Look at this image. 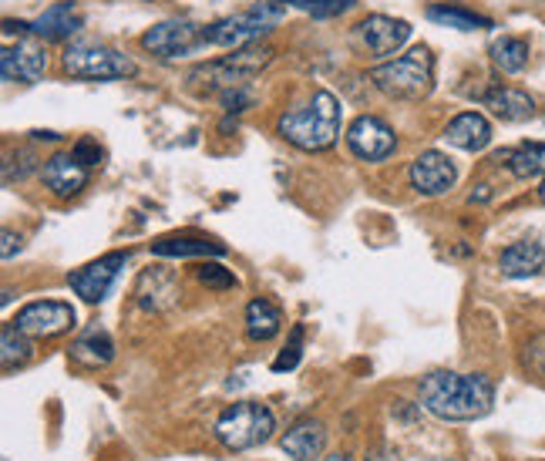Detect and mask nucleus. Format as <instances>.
I'll return each instance as SVG.
<instances>
[{
  "instance_id": "nucleus-2",
  "label": "nucleus",
  "mask_w": 545,
  "mask_h": 461,
  "mask_svg": "<svg viewBox=\"0 0 545 461\" xmlns=\"http://www.w3.org/2000/svg\"><path fill=\"white\" fill-rule=\"evenodd\" d=\"M276 132L300 152H323L337 142L340 135V101L330 91H313L307 105L290 108L280 115Z\"/></svg>"
},
{
  "instance_id": "nucleus-37",
  "label": "nucleus",
  "mask_w": 545,
  "mask_h": 461,
  "mask_svg": "<svg viewBox=\"0 0 545 461\" xmlns=\"http://www.w3.org/2000/svg\"><path fill=\"white\" fill-rule=\"evenodd\" d=\"M492 199V189L488 186H478V192H471V202H488Z\"/></svg>"
},
{
  "instance_id": "nucleus-8",
  "label": "nucleus",
  "mask_w": 545,
  "mask_h": 461,
  "mask_svg": "<svg viewBox=\"0 0 545 461\" xmlns=\"http://www.w3.org/2000/svg\"><path fill=\"white\" fill-rule=\"evenodd\" d=\"M142 48L159 61H179L209 48V41L206 27L186 21V17H169V21H159L142 34Z\"/></svg>"
},
{
  "instance_id": "nucleus-28",
  "label": "nucleus",
  "mask_w": 545,
  "mask_h": 461,
  "mask_svg": "<svg viewBox=\"0 0 545 461\" xmlns=\"http://www.w3.org/2000/svg\"><path fill=\"white\" fill-rule=\"evenodd\" d=\"M286 7H297V11L317 17V21H330V17L347 14L357 0H283Z\"/></svg>"
},
{
  "instance_id": "nucleus-30",
  "label": "nucleus",
  "mask_w": 545,
  "mask_h": 461,
  "mask_svg": "<svg viewBox=\"0 0 545 461\" xmlns=\"http://www.w3.org/2000/svg\"><path fill=\"white\" fill-rule=\"evenodd\" d=\"M196 280L209 290H233L236 287V273L226 270V266H219V263L196 266Z\"/></svg>"
},
{
  "instance_id": "nucleus-23",
  "label": "nucleus",
  "mask_w": 545,
  "mask_h": 461,
  "mask_svg": "<svg viewBox=\"0 0 545 461\" xmlns=\"http://www.w3.org/2000/svg\"><path fill=\"white\" fill-rule=\"evenodd\" d=\"M495 162H505L515 179H545V142H525L519 149H505L495 155Z\"/></svg>"
},
{
  "instance_id": "nucleus-7",
  "label": "nucleus",
  "mask_w": 545,
  "mask_h": 461,
  "mask_svg": "<svg viewBox=\"0 0 545 461\" xmlns=\"http://www.w3.org/2000/svg\"><path fill=\"white\" fill-rule=\"evenodd\" d=\"M61 71L68 78L81 81H118V78H132L135 75V61L128 54L105 48V44H71L61 54Z\"/></svg>"
},
{
  "instance_id": "nucleus-42",
  "label": "nucleus",
  "mask_w": 545,
  "mask_h": 461,
  "mask_svg": "<svg viewBox=\"0 0 545 461\" xmlns=\"http://www.w3.org/2000/svg\"><path fill=\"white\" fill-rule=\"evenodd\" d=\"M4 461H7V458H4Z\"/></svg>"
},
{
  "instance_id": "nucleus-4",
  "label": "nucleus",
  "mask_w": 545,
  "mask_h": 461,
  "mask_svg": "<svg viewBox=\"0 0 545 461\" xmlns=\"http://www.w3.org/2000/svg\"><path fill=\"white\" fill-rule=\"evenodd\" d=\"M367 78L381 95L394 101H421L434 88V54L421 44V48H411L401 58L377 64Z\"/></svg>"
},
{
  "instance_id": "nucleus-25",
  "label": "nucleus",
  "mask_w": 545,
  "mask_h": 461,
  "mask_svg": "<svg viewBox=\"0 0 545 461\" xmlns=\"http://www.w3.org/2000/svg\"><path fill=\"white\" fill-rule=\"evenodd\" d=\"M488 54H492L495 68L502 71V75H522L525 64H529V41L515 38V34H502V38L492 41Z\"/></svg>"
},
{
  "instance_id": "nucleus-18",
  "label": "nucleus",
  "mask_w": 545,
  "mask_h": 461,
  "mask_svg": "<svg viewBox=\"0 0 545 461\" xmlns=\"http://www.w3.org/2000/svg\"><path fill=\"white\" fill-rule=\"evenodd\" d=\"M280 448L293 461H317L323 455V448H327V428H323L320 421H313V418H303V421L293 424L290 431H286Z\"/></svg>"
},
{
  "instance_id": "nucleus-11",
  "label": "nucleus",
  "mask_w": 545,
  "mask_h": 461,
  "mask_svg": "<svg viewBox=\"0 0 545 461\" xmlns=\"http://www.w3.org/2000/svg\"><path fill=\"white\" fill-rule=\"evenodd\" d=\"M14 324L31 340H48L75 327V310H71V303H61V300H38V303H27L24 310H17Z\"/></svg>"
},
{
  "instance_id": "nucleus-5",
  "label": "nucleus",
  "mask_w": 545,
  "mask_h": 461,
  "mask_svg": "<svg viewBox=\"0 0 545 461\" xmlns=\"http://www.w3.org/2000/svg\"><path fill=\"white\" fill-rule=\"evenodd\" d=\"M283 17H286L283 0H256V4L243 14L206 24V41H209V48H226V51L246 48V44L263 41Z\"/></svg>"
},
{
  "instance_id": "nucleus-13",
  "label": "nucleus",
  "mask_w": 545,
  "mask_h": 461,
  "mask_svg": "<svg viewBox=\"0 0 545 461\" xmlns=\"http://www.w3.org/2000/svg\"><path fill=\"white\" fill-rule=\"evenodd\" d=\"M408 179H411V189L414 192H421V196H445V192L455 186V179H458V169H455V162L448 159L445 152H421L418 159L411 162V169H408Z\"/></svg>"
},
{
  "instance_id": "nucleus-20",
  "label": "nucleus",
  "mask_w": 545,
  "mask_h": 461,
  "mask_svg": "<svg viewBox=\"0 0 545 461\" xmlns=\"http://www.w3.org/2000/svg\"><path fill=\"white\" fill-rule=\"evenodd\" d=\"M545 266V246L535 243V239H522V243H512L508 250L498 256V270H502L508 280H529Z\"/></svg>"
},
{
  "instance_id": "nucleus-40",
  "label": "nucleus",
  "mask_w": 545,
  "mask_h": 461,
  "mask_svg": "<svg viewBox=\"0 0 545 461\" xmlns=\"http://www.w3.org/2000/svg\"><path fill=\"white\" fill-rule=\"evenodd\" d=\"M539 199L545 202V179H542V186H539Z\"/></svg>"
},
{
  "instance_id": "nucleus-34",
  "label": "nucleus",
  "mask_w": 545,
  "mask_h": 461,
  "mask_svg": "<svg viewBox=\"0 0 545 461\" xmlns=\"http://www.w3.org/2000/svg\"><path fill=\"white\" fill-rule=\"evenodd\" d=\"M17 159H21V162H17V179H24V175L34 169V162H38L31 149H17ZM11 179H14V155H7V162H4V182H11Z\"/></svg>"
},
{
  "instance_id": "nucleus-15",
  "label": "nucleus",
  "mask_w": 545,
  "mask_h": 461,
  "mask_svg": "<svg viewBox=\"0 0 545 461\" xmlns=\"http://www.w3.org/2000/svg\"><path fill=\"white\" fill-rule=\"evenodd\" d=\"M88 175H91V169L75 159V152H54L51 159L41 165L44 186H48L51 196H58V199L78 196V192L88 186Z\"/></svg>"
},
{
  "instance_id": "nucleus-12",
  "label": "nucleus",
  "mask_w": 545,
  "mask_h": 461,
  "mask_svg": "<svg viewBox=\"0 0 545 461\" xmlns=\"http://www.w3.org/2000/svg\"><path fill=\"white\" fill-rule=\"evenodd\" d=\"M125 263H128V253H108V256H101V260L68 273V287L85 303H101L108 293H112L118 273L125 270Z\"/></svg>"
},
{
  "instance_id": "nucleus-6",
  "label": "nucleus",
  "mask_w": 545,
  "mask_h": 461,
  "mask_svg": "<svg viewBox=\"0 0 545 461\" xmlns=\"http://www.w3.org/2000/svg\"><path fill=\"white\" fill-rule=\"evenodd\" d=\"M276 428L273 411L260 401H239L229 411L219 414L216 421V438L223 441L229 451H249L263 441H270Z\"/></svg>"
},
{
  "instance_id": "nucleus-10",
  "label": "nucleus",
  "mask_w": 545,
  "mask_h": 461,
  "mask_svg": "<svg viewBox=\"0 0 545 461\" xmlns=\"http://www.w3.org/2000/svg\"><path fill=\"white\" fill-rule=\"evenodd\" d=\"M347 149L364 162H384L397 149V135L384 118L357 115L347 128Z\"/></svg>"
},
{
  "instance_id": "nucleus-22",
  "label": "nucleus",
  "mask_w": 545,
  "mask_h": 461,
  "mask_svg": "<svg viewBox=\"0 0 545 461\" xmlns=\"http://www.w3.org/2000/svg\"><path fill=\"white\" fill-rule=\"evenodd\" d=\"M155 256H172V260H186V256H226V246L206 236H162L152 243Z\"/></svg>"
},
{
  "instance_id": "nucleus-27",
  "label": "nucleus",
  "mask_w": 545,
  "mask_h": 461,
  "mask_svg": "<svg viewBox=\"0 0 545 461\" xmlns=\"http://www.w3.org/2000/svg\"><path fill=\"white\" fill-rule=\"evenodd\" d=\"M31 354H34L31 337L21 334L17 324H4V334H0V364H4V371H14V367L27 364Z\"/></svg>"
},
{
  "instance_id": "nucleus-19",
  "label": "nucleus",
  "mask_w": 545,
  "mask_h": 461,
  "mask_svg": "<svg viewBox=\"0 0 545 461\" xmlns=\"http://www.w3.org/2000/svg\"><path fill=\"white\" fill-rule=\"evenodd\" d=\"M482 101L488 112L495 118H502V122H529L535 115V98L522 88H508V85L492 88V91H485Z\"/></svg>"
},
{
  "instance_id": "nucleus-21",
  "label": "nucleus",
  "mask_w": 545,
  "mask_h": 461,
  "mask_svg": "<svg viewBox=\"0 0 545 461\" xmlns=\"http://www.w3.org/2000/svg\"><path fill=\"white\" fill-rule=\"evenodd\" d=\"M71 361L85 367V371H101V367L115 361V340L98 327L88 330V334H81L75 344H71Z\"/></svg>"
},
{
  "instance_id": "nucleus-35",
  "label": "nucleus",
  "mask_w": 545,
  "mask_h": 461,
  "mask_svg": "<svg viewBox=\"0 0 545 461\" xmlns=\"http://www.w3.org/2000/svg\"><path fill=\"white\" fill-rule=\"evenodd\" d=\"M14 253H21V236H14L11 229H4V250H0V256H4V260H14Z\"/></svg>"
},
{
  "instance_id": "nucleus-32",
  "label": "nucleus",
  "mask_w": 545,
  "mask_h": 461,
  "mask_svg": "<svg viewBox=\"0 0 545 461\" xmlns=\"http://www.w3.org/2000/svg\"><path fill=\"white\" fill-rule=\"evenodd\" d=\"M71 152H75V159H78L81 165H88V169H95V165H101V155H105V152H101V145L95 142V138H78L75 149H71Z\"/></svg>"
},
{
  "instance_id": "nucleus-24",
  "label": "nucleus",
  "mask_w": 545,
  "mask_h": 461,
  "mask_svg": "<svg viewBox=\"0 0 545 461\" xmlns=\"http://www.w3.org/2000/svg\"><path fill=\"white\" fill-rule=\"evenodd\" d=\"M428 21L441 27H455V31H488V27H495L492 17L471 11L465 4H431Z\"/></svg>"
},
{
  "instance_id": "nucleus-29",
  "label": "nucleus",
  "mask_w": 545,
  "mask_h": 461,
  "mask_svg": "<svg viewBox=\"0 0 545 461\" xmlns=\"http://www.w3.org/2000/svg\"><path fill=\"white\" fill-rule=\"evenodd\" d=\"M303 337H307V330H303V324H297L290 330V340H286V347L280 350V357L273 361V371L283 374V371H293V367L300 364L303 357Z\"/></svg>"
},
{
  "instance_id": "nucleus-3",
  "label": "nucleus",
  "mask_w": 545,
  "mask_h": 461,
  "mask_svg": "<svg viewBox=\"0 0 545 461\" xmlns=\"http://www.w3.org/2000/svg\"><path fill=\"white\" fill-rule=\"evenodd\" d=\"M273 48L270 44H246V48H236L233 54H223V58L199 64V68L189 71V88L199 91V95H223L229 88H246L266 64L273 61Z\"/></svg>"
},
{
  "instance_id": "nucleus-38",
  "label": "nucleus",
  "mask_w": 545,
  "mask_h": 461,
  "mask_svg": "<svg viewBox=\"0 0 545 461\" xmlns=\"http://www.w3.org/2000/svg\"><path fill=\"white\" fill-rule=\"evenodd\" d=\"M34 138H38V142H58V132H34Z\"/></svg>"
},
{
  "instance_id": "nucleus-14",
  "label": "nucleus",
  "mask_w": 545,
  "mask_h": 461,
  "mask_svg": "<svg viewBox=\"0 0 545 461\" xmlns=\"http://www.w3.org/2000/svg\"><path fill=\"white\" fill-rule=\"evenodd\" d=\"M44 71H48V54L38 44L17 41L0 51V78L7 85H34L44 78Z\"/></svg>"
},
{
  "instance_id": "nucleus-16",
  "label": "nucleus",
  "mask_w": 545,
  "mask_h": 461,
  "mask_svg": "<svg viewBox=\"0 0 545 461\" xmlns=\"http://www.w3.org/2000/svg\"><path fill=\"white\" fill-rule=\"evenodd\" d=\"M81 27H85V17H81L78 4L75 0H58V4H51L48 11H44L38 21H31V31L38 34L41 41H68L71 34H78Z\"/></svg>"
},
{
  "instance_id": "nucleus-31",
  "label": "nucleus",
  "mask_w": 545,
  "mask_h": 461,
  "mask_svg": "<svg viewBox=\"0 0 545 461\" xmlns=\"http://www.w3.org/2000/svg\"><path fill=\"white\" fill-rule=\"evenodd\" d=\"M522 364H525V371H529L532 377H542V381H545V334L532 337L529 344H525Z\"/></svg>"
},
{
  "instance_id": "nucleus-33",
  "label": "nucleus",
  "mask_w": 545,
  "mask_h": 461,
  "mask_svg": "<svg viewBox=\"0 0 545 461\" xmlns=\"http://www.w3.org/2000/svg\"><path fill=\"white\" fill-rule=\"evenodd\" d=\"M219 98H223L226 115H239V112H246V108L253 105V95H249V88H229Z\"/></svg>"
},
{
  "instance_id": "nucleus-41",
  "label": "nucleus",
  "mask_w": 545,
  "mask_h": 461,
  "mask_svg": "<svg viewBox=\"0 0 545 461\" xmlns=\"http://www.w3.org/2000/svg\"><path fill=\"white\" fill-rule=\"evenodd\" d=\"M371 461H394V458H387V455H374Z\"/></svg>"
},
{
  "instance_id": "nucleus-17",
  "label": "nucleus",
  "mask_w": 545,
  "mask_h": 461,
  "mask_svg": "<svg viewBox=\"0 0 545 461\" xmlns=\"http://www.w3.org/2000/svg\"><path fill=\"white\" fill-rule=\"evenodd\" d=\"M445 142L461 152H482L492 142V125L482 112H461L445 128Z\"/></svg>"
},
{
  "instance_id": "nucleus-1",
  "label": "nucleus",
  "mask_w": 545,
  "mask_h": 461,
  "mask_svg": "<svg viewBox=\"0 0 545 461\" xmlns=\"http://www.w3.org/2000/svg\"><path fill=\"white\" fill-rule=\"evenodd\" d=\"M418 398L441 421H478L492 411L495 384L485 374L431 371L428 377H421Z\"/></svg>"
},
{
  "instance_id": "nucleus-39",
  "label": "nucleus",
  "mask_w": 545,
  "mask_h": 461,
  "mask_svg": "<svg viewBox=\"0 0 545 461\" xmlns=\"http://www.w3.org/2000/svg\"><path fill=\"white\" fill-rule=\"evenodd\" d=\"M320 461H354L350 455H330V458H320Z\"/></svg>"
},
{
  "instance_id": "nucleus-36",
  "label": "nucleus",
  "mask_w": 545,
  "mask_h": 461,
  "mask_svg": "<svg viewBox=\"0 0 545 461\" xmlns=\"http://www.w3.org/2000/svg\"><path fill=\"white\" fill-rule=\"evenodd\" d=\"M4 34L11 38V34H34V31H31V24H27V21H11V17H7V21H4Z\"/></svg>"
},
{
  "instance_id": "nucleus-9",
  "label": "nucleus",
  "mask_w": 545,
  "mask_h": 461,
  "mask_svg": "<svg viewBox=\"0 0 545 461\" xmlns=\"http://www.w3.org/2000/svg\"><path fill=\"white\" fill-rule=\"evenodd\" d=\"M408 38H411V24L401 21V17H387V14L364 17V21L350 31L354 51L371 61L391 58V54H397L404 44H408Z\"/></svg>"
},
{
  "instance_id": "nucleus-26",
  "label": "nucleus",
  "mask_w": 545,
  "mask_h": 461,
  "mask_svg": "<svg viewBox=\"0 0 545 461\" xmlns=\"http://www.w3.org/2000/svg\"><path fill=\"white\" fill-rule=\"evenodd\" d=\"M280 327H283V313L273 307L270 300H249V307H246V334L249 340H273L276 334H280Z\"/></svg>"
}]
</instances>
